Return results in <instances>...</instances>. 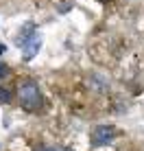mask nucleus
Returning <instances> with one entry per match:
<instances>
[{"mask_svg":"<svg viewBox=\"0 0 144 151\" xmlns=\"http://www.w3.org/2000/svg\"><path fill=\"white\" fill-rule=\"evenodd\" d=\"M13 101V94H11V90L9 88H4V86H0V103H11Z\"/></svg>","mask_w":144,"mask_h":151,"instance_id":"20e7f679","label":"nucleus"},{"mask_svg":"<svg viewBox=\"0 0 144 151\" xmlns=\"http://www.w3.org/2000/svg\"><path fill=\"white\" fill-rule=\"evenodd\" d=\"M18 101L22 105V110H26L31 114H37L44 110V94L42 88L37 86V81L33 79H22L18 86Z\"/></svg>","mask_w":144,"mask_h":151,"instance_id":"f257e3e1","label":"nucleus"},{"mask_svg":"<svg viewBox=\"0 0 144 151\" xmlns=\"http://www.w3.org/2000/svg\"><path fill=\"white\" fill-rule=\"evenodd\" d=\"M101 2H109V0H101Z\"/></svg>","mask_w":144,"mask_h":151,"instance_id":"0eeeda50","label":"nucleus"},{"mask_svg":"<svg viewBox=\"0 0 144 151\" xmlns=\"http://www.w3.org/2000/svg\"><path fill=\"white\" fill-rule=\"evenodd\" d=\"M18 46H22L24 61H31L39 53V48H42V35L35 31L33 22H29L26 27L22 29V33H20V37H18Z\"/></svg>","mask_w":144,"mask_h":151,"instance_id":"f03ea898","label":"nucleus"},{"mask_svg":"<svg viewBox=\"0 0 144 151\" xmlns=\"http://www.w3.org/2000/svg\"><path fill=\"white\" fill-rule=\"evenodd\" d=\"M7 75H9V66L0 61V79H2V77H7Z\"/></svg>","mask_w":144,"mask_h":151,"instance_id":"423d86ee","label":"nucleus"},{"mask_svg":"<svg viewBox=\"0 0 144 151\" xmlns=\"http://www.w3.org/2000/svg\"><path fill=\"white\" fill-rule=\"evenodd\" d=\"M35 151H72L70 147H61V145H55V147H50V145H42V147H37Z\"/></svg>","mask_w":144,"mask_h":151,"instance_id":"39448f33","label":"nucleus"},{"mask_svg":"<svg viewBox=\"0 0 144 151\" xmlns=\"http://www.w3.org/2000/svg\"><path fill=\"white\" fill-rule=\"evenodd\" d=\"M118 136V129L114 125H98V127L92 129L90 134V142L94 145V147H105V145L114 142Z\"/></svg>","mask_w":144,"mask_h":151,"instance_id":"7ed1b4c3","label":"nucleus"}]
</instances>
